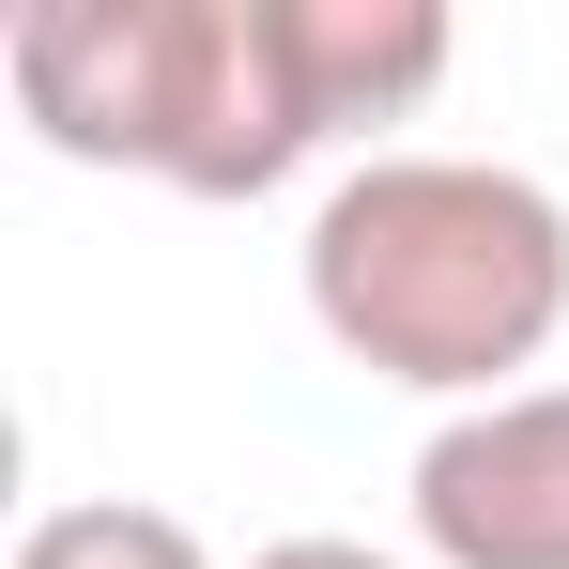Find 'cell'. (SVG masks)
<instances>
[{"label":"cell","instance_id":"obj_1","mask_svg":"<svg viewBox=\"0 0 569 569\" xmlns=\"http://www.w3.org/2000/svg\"><path fill=\"white\" fill-rule=\"evenodd\" d=\"M431 0H16L0 78L47 154L186 200H262L323 139L400 123L447 78Z\"/></svg>","mask_w":569,"mask_h":569},{"label":"cell","instance_id":"obj_2","mask_svg":"<svg viewBox=\"0 0 569 569\" xmlns=\"http://www.w3.org/2000/svg\"><path fill=\"white\" fill-rule=\"evenodd\" d=\"M308 323L370 385L477 416L569 323V200L492 154H370L308 216Z\"/></svg>","mask_w":569,"mask_h":569},{"label":"cell","instance_id":"obj_3","mask_svg":"<svg viewBox=\"0 0 569 569\" xmlns=\"http://www.w3.org/2000/svg\"><path fill=\"white\" fill-rule=\"evenodd\" d=\"M431 569H569V385H508L416 447Z\"/></svg>","mask_w":569,"mask_h":569},{"label":"cell","instance_id":"obj_4","mask_svg":"<svg viewBox=\"0 0 569 569\" xmlns=\"http://www.w3.org/2000/svg\"><path fill=\"white\" fill-rule=\"evenodd\" d=\"M16 569H216L186 508H139V492H78V508H31Z\"/></svg>","mask_w":569,"mask_h":569},{"label":"cell","instance_id":"obj_5","mask_svg":"<svg viewBox=\"0 0 569 569\" xmlns=\"http://www.w3.org/2000/svg\"><path fill=\"white\" fill-rule=\"evenodd\" d=\"M247 569H400V555H370V539H262Z\"/></svg>","mask_w":569,"mask_h":569}]
</instances>
